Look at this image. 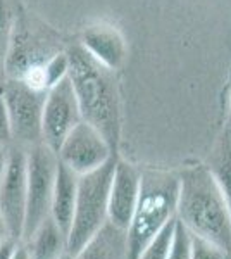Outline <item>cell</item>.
Returning a JSON list of instances; mask_svg holds the SVG:
<instances>
[{
	"mask_svg": "<svg viewBox=\"0 0 231 259\" xmlns=\"http://www.w3.org/2000/svg\"><path fill=\"white\" fill-rule=\"evenodd\" d=\"M47 92H36L19 78L0 87V97L7 107L12 137L28 145L41 144V109Z\"/></svg>",
	"mask_w": 231,
	"mask_h": 259,
	"instance_id": "6",
	"label": "cell"
},
{
	"mask_svg": "<svg viewBox=\"0 0 231 259\" xmlns=\"http://www.w3.org/2000/svg\"><path fill=\"white\" fill-rule=\"evenodd\" d=\"M207 168L216 180L231 212V135L228 132L216 145V150L211 157V166Z\"/></svg>",
	"mask_w": 231,
	"mask_h": 259,
	"instance_id": "15",
	"label": "cell"
},
{
	"mask_svg": "<svg viewBox=\"0 0 231 259\" xmlns=\"http://www.w3.org/2000/svg\"><path fill=\"white\" fill-rule=\"evenodd\" d=\"M140 195V169L123 159L114 162L111 185H109L107 218L116 227L128 230Z\"/></svg>",
	"mask_w": 231,
	"mask_h": 259,
	"instance_id": "10",
	"label": "cell"
},
{
	"mask_svg": "<svg viewBox=\"0 0 231 259\" xmlns=\"http://www.w3.org/2000/svg\"><path fill=\"white\" fill-rule=\"evenodd\" d=\"M174 223L176 218L173 221H169L164 228L159 230L152 239H150L149 244L142 249V252L138 254L136 259H167L171 242H173V235H174Z\"/></svg>",
	"mask_w": 231,
	"mask_h": 259,
	"instance_id": "16",
	"label": "cell"
},
{
	"mask_svg": "<svg viewBox=\"0 0 231 259\" xmlns=\"http://www.w3.org/2000/svg\"><path fill=\"white\" fill-rule=\"evenodd\" d=\"M12 126L7 114V107L4 104V99L0 97V149H7L12 142Z\"/></svg>",
	"mask_w": 231,
	"mask_h": 259,
	"instance_id": "21",
	"label": "cell"
},
{
	"mask_svg": "<svg viewBox=\"0 0 231 259\" xmlns=\"http://www.w3.org/2000/svg\"><path fill=\"white\" fill-rule=\"evenodd\" d=\"M78 192V175H74L62 162H57L56 182L52 190V202H50V218L68 237V232L73 223L74 206H76Z\"/></svg>",
	"mask_w": 231,
	"mask_h": 259,
	"instance_id": "12",
	"label": "cell"
},
{
	"mask_svg": "<svg viewBox=\"0 0 231 259\" xmlns=\"http://www.w3.org/2000/svg\"><path fill=\"white\" fill-rule=\"evenodd\" d=\"M190 259H228V252L214 242L193 235L190 240Z\"/></svg>",
	"mask_w": 231,
	"mask_h": 259,
	"instance_id": "18",
	"label": "cell"
},
{
	"mask_svg": "<svg viewBox=\"0 0 231 259\" xmlns=\"http://www.w3.org/2000/svg\"><path fill=\"white\" fill-rule=\"evenodd\" d=\"M68 78L81 119L99 130L116 150L121 137V102L114 71L91 59L79 44L68 50Z\"/></svg>",
	"mask_w": 231,
	"mask_h": 259,
	"instance_id": "1",
	"label": "cell"
},
{
	"mask_svg": "<svg viewBox=\"0 0 231 259\" xmlns=\"http://www.w3.org/2000/svg\"><path fill=\"white\" fill-rule=\"evenodd\" d=\"M71 259H73V257H71Z\"/></svg>",
	"mask_w": 231,
	"mask_h": 259,
	"instance_id": "28",
	"label": "cell"
},
{
	"mask_svg": "<svg viewBox=\"0 0 231 259\" xmlns=\"http://www.w3.org/2000/svg\"><path fill=\"white\" fill-rule=\"evenodd\" d=\"M7 157H9V147L0 149V183H2L4 173H6V168H7Z\"/></svg>",
	"mask_w": 231,
	"mask_h": 259,
	"instance_id": "24",
	"label": "cell"
},
{
	"mask_svg": "<svg viewBox=\"0 0 231 259\" xmlns=\"http://www.w3.org/2000/svg\"><path fill=\"white\" fill-rule=\"evenodd\" d=\"M190 240H192V233L184 228L181 221L176 218L174 235H173V242H171L167 259H190Z\"/></svg>",
	"mask_w": 231,
	"mask_h": 259,
	"instance_id": "19",
	"label": "cell"
},
{
	"mask_svg": "<svg viewBox=\"0 0 231 259\" xmlns=\"http://www.w3.org/2000/svg\"><path fill=\"white\" fill-rule=\"evenodd\" d=\"M73 259H128V230L107 221Z\"/></svg>",
	"mask_w": 231,
	"mask_h": 259,
	"instance_id": "13",
	"label": "cell"
},
{
	"mask_svg": "<svg viewBox=\"0 0 231 259\" xmlns=\"http://www.w3.org/2000/svg\"><path fill=\"white\" fill-rule=\"evenodd\" d=\"M116 156L91 173L78 177L76 206L68 232V254L74 256L91 237L107 223L109 185Z\"/></svg>",
	"mask_w": 231,
	"mask_h": 259,
	"instance_id": "4",
	"label": "cell"
},
{
	"mask_svg": "<svg viewBox=\"0 0 231 259\" xmlns=\"http://www.w3.org/2000/svg\"><path fill=\"white\" fill-rule=\"evenodd\" d=\"M9 239H12L11 233H9V228H7L6 221H4L2 214H0V245H2L6 240H9Z\"/></svg>",
	"mask_w": 231,
	"mask_h": 259,
	"instance_id": "25",
	"label": "cell"
},
{
	"mask_svg": "<svg viewBox=\"0 0 231 259\" xmlns=\"http://www.w3.org/2000/svg\"><path fill=\"white\" fill-rule=\"evenodd\" d=\"M11 259H31L29 257L28 245L24 244V242H18L14 250H12V254H11Z\"/></svg>",
	"mask_w": 231,
	"mask_h": 259,
	"instance_id": "22",
	"label": "cell"
},
{
	"mask_svg": "<svg viewBox=\"0 0 231 259\" xmlns=\"http://www.w3.org/2000/svg\"><path fill=\"white\" fill-rule=\"evenodd\" d=\"M179 175L167 169L140 171V195L128 227V259H136L150 239L176 218Z\"/></svg>",
	"mask_w": 231,
	"mask_h": 259,
	"instance_id": "3",
	"label": "cell"
},
{
	"mask_svg": "<svg viewBox=\"0 0 231 259\" xmlns=\"http://www.w3.org/2000/svg\"><path fill=\"white\" fill-rule=\"evenodd\" d=\"M69 73V57L68 52H57L52 57H49L43 62V74H45V85L47 90L68 78Z\"/></svg>",
	"mask_w": 231,
	"mask_h": 259,
	"instance_id": "17",
	"label": "cell"
},
{
	"mask_svg": "<svg viewBox=\"0 0 231 259\" xmlns=\"http://www.w3.org/2000/svg\"><path fill=\"white\" fill-rule=\"evenodd\" d=\"M18 242L19 240H16V239H9V240L4 242V244L0 245V259H11V254Z\"/></svg>",
	"mask_w": 231,
	"mask_h": 259,
	"instance_id": "23",
	"label": "cell"
},
{
	"mask_svg": "<svg viewBox=\"0 0 231 259\" xmlns=\"http://www.w3.org/2000/svg\"><path fill=\"white\" fill-rule=\"evenodd\" d=\"M228 133H231V99H229V109H228Z\"/></svg>",
	"mask_w": 231,
	"mask_h": 259,
	"instance_id": "26",
	"label": "cell"
},
{
	"mask_svg": "<svg viewBox=\"0 0 231 259\" xmlns=\"http://www.w3.org/2000/svg\"><path fill=\"white\" fill-rule=\"evenodd\" d=\"M81 119L69 78L47 90L41 109V144L57 154L61 144Z\"/></svg>",
	"mask_w": 231,
	"mask_h": 259,
	"instance_id": "8",
	"label": "cell"
},
{
	"mask_svg": "<svg viewBox=\"0 0 231 259\" xmlns=\"http://www.w3.org/2000/svg\"><path fill=\"white\" fill-rule=\"evenodd\" d=\"M61 259H71V256H69V254H68V256H64V257H61Z\"/></svg>",
	"mask_w": 231,
	"mask_h": 259,
	"instance_id": "27",
	"label": "cell"
},
{
	"mask_svg": "<svg viewBox=\"0 0 231 259\" xmlns=\"http://www.w3.org/2000/svg\"><path fill=\"white\" fill-rule=\"evenodd\" d=\"M11 38V16L6 2L0 0V59L4 61L7 50H9Z\"/></svg>",
	"mask_w": 231,
	"mask_h": 259,
	"instance_id": "20",
	"label": "cell"
},
{
	"mask_svg": "<svg viewBox=\"0 0 231 259\" xmlns=\"http://www.w3.org/2000/svg\"><path fill=\"white\" fill-rule=\"evenodd\" d=\"M229 135H231V133H229Z\"/></svg>",
	"mask_w": 231,
	"mask_h": 259,
	"instance_id": "29",
	"label": "cell"
},
{
	"mask_svg": "<svg viewBox=\"0 0 231 259\" xmlns=\"http://www.w3.org/2000/svg\"><path fill=\"white\" fill-rule=\"evenodd\" d=\"M24 244L28 245L31 259H61L68 256V237L52 218L45 220Z\"/></svg>",
	"mask_w": 231,
	"mask_h": 259,
	"instance_id": "14",
	"label": "cell"
},
{
	"mask_svg": "<svg viewBox=\"0 0 231 259\" xmlns=\"http://www.w3.org/2000/svg\"><path fill=\"white\" fill-rule=\"evenodd\" d=\"M176 218L193 235L207 239L231 252V212L207 166L179 171Z\"/></svg>",
	"mask_w": 231,
	"mask_h": 259,
	"instance_id": "2",
	"label": "cell"
},
{
	"mask_svg": "<svg viewBox=\"0 0 231 259\" xmlns=\"http://www.w3.org/2000/svg\"><path fill=\"white\" fill-rule=\"evenodd\" d=\"M0 61H2V59H0Z\"/></svg>",
	"mask_w": 231,
	"mask_h": 259,
	"instance_id": "30",
	"label": "cell"
},
{
	"mask_svg": "<svg viewBox=\"0 0 231 259\" xmlns=\"http://www.w3.org/2000/svg\"><path fill=\"white\" fill-rule=\"evenodd\" d=\"M85 52L107 69H121L128 57V44L123 33L111 23H95L85 28L79 41Z\"/></svg>",
	"mask_w": 231,
	"mask_h": 259,
	"instance_id": "11",
	"label": "cell"
},
{
	"mask_svg": "<svg viewBox=\"0 0 231 259\" xmlns=\"http://www.w3.org/2000/svg\"><path fill=\"white\" fill-rule=\"evenodd\" d=\"M0 214L12 239H23L26 218V150L9 147L7 168L0 183Z\"/></svg>",
	"mask_w": 231,
	"mask_h": 259,
	"instance_id": "9",
	"label": "cell"
},
{
	"mask_svg": "<svg viewBox=\"0 0 231 259\" xmlns=\"http://www.w3.org/2000/svg\"><path fill=\"white\" fill-rule=\"evenodd\" d=\"M57 154L47 145L36 144L26 152V218H24L23 239L50 218V202L57 171Z\"/></svg>",
	"mask_w": 231,
	"mask_h": 259,
	"instance_id": "5",
	"label": "cell"
},
{
	"mask_svg": "<svg viewBox=\"0 0 231 259\" xmlns=\"http://www.w3.org/2000/svg\"><path fill=\"white\" fill-rule=\"evenodd\" d=\"M112 157H114V150L109 145V142L104 139L99 130L90 126L85 121H79L71 130L57 150L59 162H62L78 177L99 169Z\"/></svg>",
	"mask_w": 231,
	"mask_h": 259,
	"instance_id": "7",
	"label": "cell"
}]
</instances>
